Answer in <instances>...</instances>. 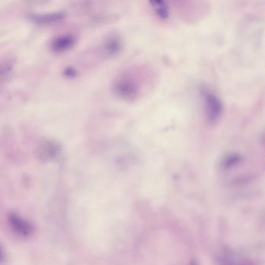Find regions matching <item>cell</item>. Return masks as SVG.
Returning <instances> with one entry per match:
<instances>
[{
  "label": "cell",
  "mask_w": 265,
  "mask_h": 265,
  "mask_svg": "<svg viewBox=\"0 0 265 265\" xmlns=\"http://www.w3.org/2000/svg\"><path fill=\"white\" fill-rule=\"evenodd\" d=\"M150 3L152 9L155 12V15L157 16L159 19L163 21L168 19L171 11L167 2L162 1H154V2L152 1Z\"/></svg>",
  "instance_id": "cell-4"
},
{
  "label": "cell",
  "mask_w": 265,
  "mask_h": 265,
  "mask_svg": "<svg viewBox=\"0 0 265 265\" xmlns=\"http://www.w3.org/2000/svg\"><path fill=\"white\" fill-rule=\"evenodd\" d=\"M200 96L205 123L208 125H217L223 114V103L218 95L206 88H201Z\"/></svg>",
  "instance_id": "cell-2"
},
{
  "label": "cell",
  "mask_w": 265,
  "mask_h": 265,
  "mask_svg": "<svg viewBox=\"0 0 265 265\" xmlns=\"http://www.w3.org/2000/svg\"><path fill=\"white\" fill-rule=\"evenodd\" d=\"M157 74L154 67L135 64L120 71L112 82V91L119 100L135 102L155 87Z\"/></svg>",
  "instance_id": "cell-1"
},
{
  "label": "cell",
  "mask_w": 265,
  "mask_h": 265,
  "mask_svg": "<svg viewBox=\"0 0 265 265\" xmlns=\"http://www.w3.org/2000/svg\"><path fill=\"white\" fill-rule=\"evenodd\" d=\"M74 38L71 36H63L57 38L53 43V48L55 51H64L73 44Z\"/></svg>",
  "instance_id": "cell-5"
},
{
  "label": "cell",
  "mask_w": 265,
  "mask_h": 265,
  "mask_svg": "<svg viewBox=\"0 0 265 265\" xmlns=\"http://www.w3.org/2000/svg\"><path fill=\"white\" fill-rule=\"evenodd\" d=\"M5 259V255H4V252L2 250V247L0 246V263L3 262V260Z\"/></svg>",
  "instance_id": "cell-6"
},
{
  "label": "cell",
  "mask_w": 265,
  "mask_h": 265,
  "mask_svg": "<svg viewBox=\"0 0 265 265\" xmlns=\"http://www.w3.org/2000/svg\"><path fill=\"white\" fill-rule=\"evenodd\" d=\"M9 222L13 230L19 235L26 237L30 235L32 231V227L28 221L15 213H12L9 216Z\"/></svg>",
  "instance_id": "cell-3"
}]
</instances>
